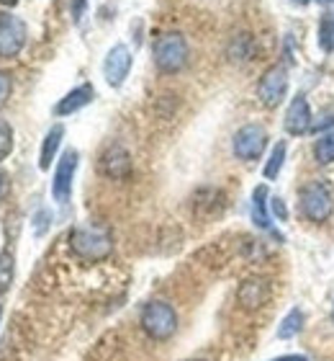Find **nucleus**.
Wrapping results in <instances>:
<instances>
[{
  "instance_id": "nucleus-15",
  "label": "nucleus",
  "mask_w": 334,
  "mask_h": 361,
  "mask_svg": "<svg viewBox=\"0 0 334 361\" xmlns=\"http://www.w3.org/2000/svg\"><path fill=\"white\" fill-rule=\"evenodd\" d=\"M252 219L262 230H270V212H267V186H257L252 191Z\"/></svg>"
},
{
  "instance_id": "nucleus-21",
  "label": "nucleus",
  "mask_w": 334,
  "mask_h": 361,
  "mask_svg": "<svg viewBox=\"0 0 334 361\" xmlns=\"http://www.w3.org/2000/svg\"><path fill=\"white\" fill-rule=\"evenodd\" d=\"M229 54H231V60H250V57H252V39L247 37V34L234 37Z\"/></svg>"
},
{
  "instance_id": "nucleus-23",
  "label": "nucleus",
  "mask_w": 334,
  "mask_h": 361,
  "mask_svg": "<svg viewBox=\"0 0 334 361\" xmlns=\"http://www.w3.org/2000/svg\"><path fill=\"white\" fill-rule=\"evenodd\" d=\"M332 127H334V106H329V109H324V111L311 121V132L327 135V129H332Z\"/></svg>"
},
{
  "instance_id": "nucleus-35",
  "label": "nucleus",
  "mask_w": 334,
  "mask_h": 361,
  "mask_svg": "<svg viewBox=\"0 0 334 361\" xmlns=\"http://www.w3.org/2000/svg\"><path fill=\"white\" fill-rule=\"evenodd\" d=\"M332 317H334V310H332Z\"/></svg>"
},
{
  "instance_id": "nucleus-28",
  "label": "nucleus",
  "mask_w": 334,
  "mask_h": 361,
  "mask_svg": "<svg viewBox=\"0 0 334 361\" xmlns=\"http://www.w3.org/2000/svg\"><path fill=\"white\" fill-rule=\"evenodd\" d=\"M273 361H306V356H301V354H290V356H281V359H273Z\"/></svg>"
},
{
  "instance_id": "nucleus-13",
  "label": "nucleus",
  "mask_w": 334,
  "mask_h": 361,
  "mask_svg": "<svg viewBox=\"0 0 334 361\" xmlns=\"http://www.w3.org/2000/svg\"><path fill=\"white\" fill-rule=\"evenodd\" d=\"M237 300L245 310H260L270 300V284H267L265 279H247L239 286Z\"/></svg>"
},
{
  "instance_id": "nucleus-20",
  "label": "nucleus",
  "mask_w": 334,
  "mask_h": 361,
  "mask_svg": "<svg viewBox=\"0 0 334 361\" xmlns=\"http://www.w3.org/2000/svg\"><path fill=\"white\" fill-rule=\"evenodd\" d=\"M319 47L327 54L334 49V18H332V16H321V21H319Z\"/></svg>"
},
{
  "instance_id": "nucleus-24",
  "label": "nucleus",
  "mask_w": 334,
  "mask_h": 361,
  "mask_svg": "<svg viewBox=\"0 0 334 361\" xmlns=\"http://www.w3.org/2000/svg\"><path fill=\"white\" fill-rule=\"evenodd\" d=\"M11 90H13V80H11V75H8V73H3V70H0V109L8 104Z\"/></svg>"
},
{
  "instance_id": "nucleus-7",
  "label": "nucleus",
  "mask_w": 334,
  "mask_h": 361,
  "mask_svg": "<svg viewBox=\"0 0 334 361\" xmlns=\"http://www.w3.org/2000/svg\"><path fill=\"white\" fill-rule=\"evenodd\" d=\"M77 163H80V155L77 150H65L62 152L60 163L54 168V178H52V196L57 204H67L70 196H72V180L77 173Z\"/></svg>"
},
{
  "instance_id": "nucleus-12",
  "label": "nucleus",
  "mask_w": 334,
  "mask_h": 361,
  "mask_svg": "<svg viewBox=\"0 0 334 361\" xmlns=\"http://www.w3.org/2000/svg\"><path fill=\"white\" fill-rule=\"evenodd\" d=\"M93 98H96V88L90 83H82L70 90V93H65V96L57 101L54 114H57V116H70V114L80 111V109H85L88 104H93Z\"/></svg>"
},
{
  "instance_id": "nucleus-32",
  "label": "nucleus",
  "mask_w": 334,
  "mask_h": 361,
  "mask_svg": "<svg viewBox=\"0 0 334 361\" xmlns=\"http://www.w3.org/2000/svg\"><path fill=\"white\" fill-rule=\"evenodd\" d=\"M316 3H321V6H329V3H334V0H316Z\"/></svg>"
},
{
  "instance_id": "nucleus-26",
  "label": "nucleus",
  "mask_w": 334,
  "mask_h": 361,
  "mask_svg": "<svg viewBox=\"0 0 334 361\" xmlns=\"http://www.w3.org/2000/svg\"><path fill=\"white\" fill-rule=\"evenodd\" d=\"M46 219H52V217H49V212H39V217H37V222H39V225H37V233L39 235H41L46 230Z\"/></svg>"
},
{
  "instance_id": "nucleus-8",
  "label": "nucleus",
  "mask_w": 334,
  "mask_h": 361,
  "mask_svg": "<svg viewBox=\"0 0 334 361\" xmlns=\"http://www.w3.org/2000/svg\"><path fill=\"white\" fill-rule=\"evenodd\" d=\"M131 65H134L131 49L127 44H113L103 60L105 83L111 85V88H121V85L127 83L129 73H131Z\"/></svg>"
},
{
  "instance_id": "nucleus-1",
  "label": "nucleus",
  "mask_w": 334,
  "mask_h": 361,
  "mask_svg": "<svg viewBox=\"0 0 334 361\" xmlns=\"http://www.w3.org/2000/svg\"><path fill=\"white\" fill-rule=\"evenodd\" d=\"M67 240H70V250L82 261H103L113 250L111 235L101 227H75Z\"/></svg>"
},
{
  "instance_id": "nucleus-34",
  "label": "nucleus",
  "mask_w": 334,
  "mask_h": 361,
  "mask_svg": "<svg viewBox=\"0 0 334 361\" xmlns=\"http://www.w3.org/2000/svg\"><path fill=\"white\" fill-rule=\"evenodd\" d=\"M0 317H3V307H0Z\"/></svg>"
},
{
  "instance_id": "nucleus-30",
  "label": "nucleus",
  "mask_w": 334,
  "mask_h": 361,
  "mask_svg": "<svg viewBox=\"0 0 334 361\" xmlns=\"http://www.w3.org/2000/svg\"><path fill=\"white\" fill-rule=\"evenodd\" d=\"M18 0H0V6H6V8H13Z\"/></svg>"
},
{
  "instance_id": "nucleus-19",
  "label": "nucleus",
  "mask_w": 334,
  "mask_h": 361,
  "mask_svg": "<svg viewBox=\"0 0 334 361\" xmlns=\"http://www.w3.org/2000/svg\"><path fill=\"white\" fill-rule=\"evenodd\" d=\"M285 150H288V147H285V142H278L273 147V152H270V158H267V163H265V178L267 180L278 178L283 163H285Z\"/></svg>"
},
{
  "instance_id": "nucleus-2",
  "label": "nucleus",
  "mask_w": 334,
  "mask_h": 361,
  "mask_svg": "<svg viewBox=\"0 0 334 361\" xmlns=\"http://www.w3.org/2000/svg\"><path fill=\"white\" fill-rule=\"evenodd\" d=\"M139 325L152 341H167L178 331V312L172 310V305L162 300L147 302L141 310Z\"/></svg>"
},
{
  "instance_id": "nucleus-6",
  "label": "nucleus",
  "mask_w": 334,
  "mask_h": 361,
  "mask_svg": "<svg viewBox=\"0 0 334 361\" xmlns=\"http://www.w3.org/2000/svg\"><path fill=\"white\" fill-rule=\"evenodd\" d=\"M267 147V132L260 124H245L234 132L231 150L239 160H257Z\"/></svg>"
},
{
  "instance_id": "nucleus-9",
  "label": "nucleus",
  "mask_w": 334,
  "mask_h": 361,
  "mask_svg": "<svg viewBox=\"0 0 334 361\" xmlns=\"http://www.w3.org/2000/svg\"><path fill=\"white\" fill-rule=\"evenodd\" d=\"M26 44V23L13 13H0V57H15Z\"/></svg>"
},
{
  "instance_id": "nucleus-17",
  "label": "nucleus",
  "mask_w": 334,
  "mask_h": 361,
  "mask_svg": "<svg viewBox=\"0 0 334 361\" xmlns=\"http://www.w3.org/2000/svg\"><path fill=\"white\" fill-rule=\"evenodd\" d=\"M314 158H316V163H321V166L334 163V132L321 135L319 140L314 142Z\"/></svg>"
},
{
  "instance_id": "nucleus-4",
  "label": "nucleus",
  "mask_w": 334,
  "mask_h": 361,
  "mask_svg": "<svg viewBox=\"0 0 334 361\" xmlns=\"http://www.w3.org/2000/svg\"><path fill=\"white\" fill-rule=\"evenodd\" d=\"M298 207H301L306 219H311V222H327L334 212L332 188L327 183H321V180H309L301 188V202H298Z\"/></svg>"
},
{
  "instance_id": "nucleus-27",
  "label": "nucleus",
  "mask_w": 334,
  "mask_h": 361,
  "mask_svg": "<svg viewBox=\"0 0 334 361\" xmlns=\"http://www.w3.org/2000/svg\"><path fill=\"white\" fill-rule=\"evenodd\" d=\"M82 6H85V0H77V3H75V8H72L75 21H80V18H82Z\"/></svg>"
},
{
  "instance_id": "nucleus-3",
  "label": "nucleus",
  "mask_w": 334,
  "mask_h": 361,
  "mask_svg": "<svg viewBox=\"0 0 334 361\" xmlns=\"http://www.w3.org/2000/svg\"><path fill=\"white\" fill-rule=\"evenodd\" d=\"M152 54H155L157 70H162V73L172 75V73H180V70L188 65L191 49H188V42L183 34L170 31V34H162V37L157 39Z\"/></svg>"
},
{
  "instance_id": "nucleus-18",
  "label": "nucleus",
  "mask_w": 334,
  "mask_h": 361,
  "mask_svg": "<svg viewBox=\"0 0 334 361\" xmlns=\"http://www.w3.org/2000/svg\"><path fill=\"white\" fill-rule=\"evenodd\" d=\"M15 276V264H13V253L11 250H3L0 253V294H6L13 284Z\"/></svg>"
},
{
  "instance_id": "nucleus-5",
  "label": "nucleus",
  "mask_w": 334,
  "mask_h": 361,
  "mask_svg": "<svg viewBox=\"0 0 334 361\" xmlns=\"http://www.w3.org/2000/svg\"><path fill=\"white\" fill-rule=\"evenodd\" d=\"M288 93V68L285 65H270V68L262 73L260 83H257V96L267 109H275L281 106V101Z\"/></svg>"
},
{
  "instance_id": "nucleus-11",
  "label": "nucleus",
  "mask_w": 334,
  "mask_h": 361,
  "mask_svg": "<svg viewBox=\"0 0 334 361\" xmlns=\"http://www.w3.org/2000/svg\"><path fill=\"white\" fill-rule=\"evenodd\" d=\"M98 168H101V173H103L105 178L121 180L131 173V155H129L127 147L111 145V147L103 150V155L98 160Z\"/></svg>"
},
{
  "instance_id": "nucleus-33",
  "label": "nucleus",
  "mask_w": 334,
  "mask_h": 361,
  "mask_svg": "<svg viewBox=\"0 0 334 361\" xmlns=\"http://www.w3.org/2000/svg\"><path fill=\"white\" fill-rule=\"evenodd\" d=\"M188 361H203V359H188Z\"/></svg>"
},
{
  "instance_id": "nucleus-14",
  "label": "nucleus",
  "mask_w": 334,
  "mask_h": 361,
  "mask_svg": "<svg viewBox=\"0 0 334 361\" xmlns=\"http://www.w3.org/2000/svg\"><path fill=\"white\" fill-rule=\"evenodd\" d=\"M62 137H65V127H62V124H54V127L44 135L41 152H39V168H41V171H49V166L54 163V155H57V150H60Z\"/></svg>"
},
{
  "instance_id": "nucleus-25",
  "label": "nucleus",
  "mask_w": 334,
  "mask_h": 361,
  "mask_svg": "<svg viewBox=\"0 0 334 361\" xmlns=\"http://www.w3.org/2000/svg\"><path fill=\"white\" fill-rule=\"evenodd\" d=\"M270 207H273V214L281 219V222L288 219V209H285V202H283L281 196H273V199H270Z\"/></svg>"
},
{
  "instance_id": "nucleus-10",
  "label": "nucleus",
  "mask_w": 334,
  "mask_h": 361,
  "mask_svg": "<svg viewBox=\"0 0 334 361\" xmlns=\"http://www.w3.org/2000/svg\"><path fill=\"white\" fill-rule=\"evenodd\" d=\"M311 121H314L311 106H309V101H306L304 93H298V96L290 98L285 119H283L285 132L293 135V137H301V135H306V132H311Z\"/></svg>"
},
{
  "instance_id": "nucleus-29",
  "label": "nucleus",
  "mask_w": 334,
  "mask_h": 361,
  "mask_svg": "<svg viewBox=\"0 0 334 361\" xmlns=\"http://www.w3.org/2000/svg\"><path fill=\"white\" fill-rule=\"evenodd\" d=\"M6 191H8V178L3 173H0V199L6 196Z\"/></svg>"
},
{
  "instance_id": "nucleus-16",
  "label": "nucleus",
  "mask_w": 334,
  "mask_h": 361,
  "mask_svg": "<svg viewBox=\"0 0 334 361\" xmlns=\"http://www.w3.org/2000/svg\"><path fill=\"white\" fill-rule=\"evenodd\" d=\"M301 328H304V312H301L298 307H293L288 315L281 320V325H278L275 336H278L281 341H290V338H296L298 333H301Z\"/></svg>"
},
{
  "instance_id": "nucleus-22",
  "label": "nucleus",
  "mask_w": 334,
  "mask_h": 361,
  "mask_svg": "<svg viewBox=\"0 0 334 361\" xmlns=\"http://www.w3.org/2000/svg\"><path fill=\"white\" fill-rule=\"evenodd\" d=\"M13 152V127L6 119H0V163Z\"/></svg>"
},
{
  "instance_id": "nucleus-31",
  "label": "nucleus",
  "mask_w": 334,
  "mask_h": 361,
  "mask_svg": "<svg viewBox=\"0 0 334 361\" xmlns=\"http://www.w3.org/2000/svg\"><path fill=\"white\" fill-rule=\"evenodd\" d=\"M293 3H296V6H309L311 0H293Z\"/></svg>"
}]
</instances>
